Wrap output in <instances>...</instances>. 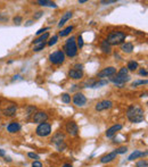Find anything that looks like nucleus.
Returning <instances> with one entry per match:
<instances>
[{
    "label": "nucleus",
    "instance_id": "35",
    "mask_svg": "<svg viewBox=\"0 0 148 167\" xmlns=\"http://www.w3.org/2000/svg\"><path fill=\"white\" fill-rule=\"evenodd\" d=\"M137 167H148V161L145 159H142V160H139L138 163H137V165H136Z\"/></svg>",
    "mask_w": 148,
    "mask_h": 167
},
{
    "label": "nucleus",
    "instance_id": "16",
    "mask_svg": "<svg viewBox=\"0 0 148 167\" xmlns=\"http://www.w3.org/2000/svg\"><path fill=\"white\" fill-rule=\"evenodd\" d=\"M69 76L73 80H81L83 77V70H75L72 68L69 70Z\"/></svg>",
    "mask_w": 148,
    "mask_h": 167
},
{
    "label": "nucleus",
    "instance_id": "49",
    "mask_svg": "<svg viewBox=\"0 0 148 167\" xmlns=\"http://www.w3.org/2000/svg\"><path fill=\"white\" fill-rule=\"evenodd\" d=\"M61 167H73V166H72L71 164H64V165H63Z\"/></svg>",
    "mask_w": 148,
    "mask_h": 167
},
{
    "label": "nucleus",
    "instance_id": "24",
    "mask_svg": "<svg viewBox=\"0 0 148 167\" xmlns=\"http://www.w3.org/2000/svg\"><path fill=\"white\" fill-rule=\"evenodd\" d=\"M108 84V81L107 80H98L94 83V85L91 87V89H96V88H102V87H105Z\"/></svg>",
    "mask_w": 148,
    "mask_h": 167
},
{
    "label": "nucleus",
    "instance_id": "45",
    "mask_svg": "<svg viewBox=\"0 0 148 167\" xmlns=\"http://www.w3.org/2000/svg\"><path fill=\"white\" fill-rule=\"evenodd\" d=\"M6 156V151L4 149H0V157H5Z\"/></svg>",
    "mask_w": 148,
    "mask_h": 167
},
{
    "label": "nucleus",
    "instance_id": "18",
    "mask_svg": "<svg viewBox=\"0 0 148 167\" xmlns=\"http://www.w3.org/2000/svg\"><path fill=\"white\" fill-rule=\"evenodd\" d=\"M72 16H73V13L72 11H66L63 16H61V18L59 19V23H58V27H61L65 25V23L69 21V19H71L72 18Z\"/></svg>",
    "mask_w": 148,
    "mask_h": 167
},
{
    "label": "nucleus",
    "instance_id": "11",
    "mask_svg": "<svg viewBox=\"0 0 148 167\" xmlns=\"http://www.w3.org/2000/svg\"><path fill=\"white\" fill-rule=\"evenodd\" d=\"M73 104L77 106V107H83V106L87 104V98L83 93L78 92L73 96Z\"/></svg>",
    "mask_w": 148,
    "mask_h": 167
},
{
    "label": "nucleus",
    "instance_id": "41",
    "mask_svg": "<svg viewBox=\"0 0 148 167\" xmlns=\"http://www.w3.org/2000/svg\"><path fill=\"white\" fill-rule=\"evenodd\" d=\"M73 70H83V65H82V64H75V65L73 66Z\"/></svg>",
    "mask_w": 148,
    "mask_h": 167
},
{
    "label": "nucleus",
    "instance_id": "43",
    "mask_svg": "<svg viewBox=\"0 0 148 167\" xmlns=\"http://www.w3.org/2000/svg\"><path fill=\"white\" fill-rule=\"evenodd\" d=\"M139 74L141 75V76H147L148 75V73H147V70L146 68H140V70H139Z\"/></svg>",
    "mask_w": 148,
    "mask_h": 167
},
{
    "label": "nucleus",
    "instance_id": "34",
    "mask_svg": "<svg viewBox=\"0 0 148 167\" xmlns=\"http://www.w3.org/2000/svg\"><path fill=\"white\" fill-rule=\"evenodd\" d=\"M114 151H115L117 155H123V153H125V152L128 151V148H127V147H120V148H116Z\"/></svg>",
    "mask_w": 148,
    "mask_h": 167
},
{
    "label": "nucleus",
    "instance_id": "14",
    "mask_svg": "<svg viewBox=\"0 0 148 167\" xmlns=\"http://www.w3.org/2000/svg\"><path fill=\"white\" fill-rule=\"evenodd\" d=\"M117 157V153L113 151V152H109V153H107V155H105L103 156L102 158H100V163L102 164H107V163H111V161H113L114 159H116Z\"/></svg>",
    "mask_w": 148,
    "mask_h": 167
},
{
    "label": "nucleus",
    "instance_id": "44",
    "mask_svg": "<svg viewBox=\"0 0 148 167\" xmlns=\"http://www.w3.org/2000/svg\"><path fill=\"white\" fill-rule=\"evenodd\" d=\"M32 167H42V164H41V161H39V160H34V161L32 163Z\"/></svg>",
    "mask_w": 148,
    "mask_h": 167
},
{
    "label": "nucleus",
    "instance_id": "6",
    "mask_svg": "<svg viewBox=\"0 0 148 167\" xmlns=\"http://www.w3.org/2000/svg\"><path fill=\"white\" fill-rule=\"evenodd\" d=\"M109 81H111L112 83H114L115 85H117L119 88H123V85H124L127 82L130 81V76H129V75L122 76V75L116 74V75H114L112 77H109Z\"/></svg>",
    "mask_w": 148,
    "mask_h": 167
},
{
    "label": "nucleus",
    "instance_id": "17",
    "mask_svg": "<svg viewBox=\"0 0 148 167\" xmlns=\"http://www.w3.org/2000/svg\"><path fill=\"white\" fill-rule=\"evenodd\" d=\"M21 130V124L18 122H10L7 125V131L9 133H16Z\"/></svg>",
    "mask_w": 148,
    "mask_h": 167
},
{
    "label": "nucleus",
    "instance_id": "40",
    "mask_svg": "<svg viewBox=\"0 0 148 167\" xmlns=\"http://www.w3.org/2000/svg\"><path fill=\"white\" fill-rule=\"evenodd\" d=\"M115 2H116V0H103V1H100L102 5H111V4H115Z\"/></svg>",
    "mask_w": 148,
    "mask_h": 167
},
{
    "label": "nucleus",
    "instance_id": "50",
    "mask_svg": "<svg viewBox=\"0 0 148 167\" xmlns=\"http://www.w3.org/2000/svg\"><path fill=\"white\" fill-rule=\"evenodd\" d=\"M87 0H79V4H86Z\"/></svg>",
    "mask_w": 148,
    "mask_h": 167
},
{
    "label": "nucleus",
    "instance_id": "48",
    "mask_svg": "<svg viewBox=\"0 0 148 167\" xmlns=\"http://www.w3.org/2000/svg\"><path fill=\"white\" fill-rule=\"evenodd\" d=\"M16 80H22V77H21L19 75H15L14 79H13V81H16Z\"/></svg>",
    "mask_w": 148,
    "mask_h": 167
},
{
    "label": "nucleus",
    "instance_id": "32",
    "mask_svg": "<svg viewBox=\"0 0 148 167\" xmlns=\"http://www.w3.org/2000/svg\"><path fill=\"white\" fill-rule=\"evenodd\" d=\"M56 146V148L58 151H64V150L66 149V143L64 142V141H61V142H58L57 144H55Z\"/></svg>",
    "mask_w": 148,
    "mask_h": 167
},
{
    "label": "nucleus",
    "instance_id": "3",
    "mask_svg": "<svg viewBox=\"0 0 148 167\" xmlns=\"http://www.w3.org/2000/svg\"><path fill=\"white\" fill-rule=\"evenodd\" d=\"M63 51L65 53V56H67L70 58H73L78 55V47H77V42H75L74 36H71L70 39L66 40Z\"/></svg>",
    "mask_w": 148,
    "mask_h": 167
},
{
    "label": "nucleus",
    "instance_id": "15",
    "mask_svg": "<svg viewBox=\"0 0 148 167\" xmlns=\"http://www.w3.org/2000/svg\"><path fill=\"white\" fill-rule=\"evenodd\" d=\"M146 156H147V151H144V152H142V151H140V150H134L130 156H129L128 160L132 161V160H134V159L141 158V157H146Z\"/></svg>",
    "mask_w": 148,
    "mask_h": 167
},
{
    "label": "nucleus",
    "instance_id": "10",
    "mask_svg": "<svg viewBox=\"0 0 148 167\" xmlns=\"http://www.w3.org/2000/svg\"><path fill=\"white\" fill-rule=\"evenodd\" d=\"M65 130H66L67 134L71 135V136H77L79 134L78 124L75 123V122H73V121H70V122L66 123V125H65Z\"/></svg>",
    "mask_w": 148,
    "mask_h": 167
},
{
    "label": "nucleus",
    "instance_id": "31",
    "mask_svg": "<svg viewBox=\"0 0 148 167\" xmlns=\"http://www.w3.org/2000/svg\"><path fill=\"white\" fill-rule=\"evenodd\" d=\"M75 42H77V47H78V48H80V49H82V48H83L84 42H83V38H82V35H81V34L79 35Z\"/></svg>",
    "mask_w": 148,
    "mask_h": 167
},
{
    "label": "nucleus",
    "instance_id": "27",
    "mask_svg": "<svg viewBox=\"0 0 148 167\" xmlns=\"http://www.w3.org/2000/svg\"><path fill=\"white\" fill-rule=\"evenodd\" d=\"M61 99L64 104H70L71 102V96L69 93H63L61 96Z\"/></svg>",
    "mask_w": 148,
    "mask_h": 167
},
{
    "label": "nucleus",
    "instance_id": "28",
    "mask_svg": "<svg viewBox=\"0 0 148 167\" xmlns=\"http://www.w3.org/2000/svg\"><path fill=\"white\" fill-rule=\"evenodd\" d=\"M46 42H42V43H38L35 44L34 47H33V51H35V53H39V51H41L42 49H44V47H46Z\"/></svg>",
    "mask_w": 148,
    "mask_h": 167
},
{
    "label": "nucleus",
    "instance_id": "21",
    "mask_svg": "<svg viewBox=\"0 0 148 167\" xmlns=\"http://www.w3.org/2000/svg\"><path fill=\"white\" fill-rule=\"evenodd\" d=\"M100 49H102V51H103L104 53H112V48H111L109 43H108L106 40H103V41L100 42Z\"/></svg>",
    "mask_w": 148,
    "mask_h": 167
},
{
    "label": "nucleus",
    "instance_id": "37",
    "mask_svg": "<svg viewBox=\"0 0 148 167\" xmlns=\"http://www.w3.org/2000/svg\"><path fill=\"white\" fill-rule=\"evenodd\" d=\"M128 73H129V70H127V67H122L121 70H119V72H117V74H119V75H122V76H125V75H129Z\"/></svg>",
    "mask_w": 148,
    "mask_h": 167
},
{
    "label": "nucleus",
    "instance_id": "23",
    "mask_svg": "<svg viewBox=\"0 0 148 167\" xmlns=\"http://www.w3.org/2000/svg\"><path fill=\"white\" fill-rule=\"evenodd\" d=\"M36 4L40 5V6H44V7H54V8L57 7L56 2L49 1V0H39V1H36Z\"/></svg>",
    "mask_w": 148,
    "mask_h": 167
},
{
    "label": "nucleus",
    "instance_id": "20",
    "mask_svg": "<svg viewBox=\"0 0 148 167\" xmlns=\"http://www.w3.org/2000/svg\"><path fill=\"white\" fill-rule=\"evenodd\" d=\"M64 138H65V135L63 134L61 132H57L56 134H54L51 138V143L54 144H57L58 142H61V141H64Z\"/></svg>",
    "mask_w": 148,
    "mask_h": 167
},
{
    "label": "nucleus",
    "instance_id": "39",
    "mask_svg": "<svg viewBox=\"0 0 148 167\" xmlns=\"http://www.w3.org/2000/svg\"><path fill=\"white\" fill-rule=\"evenodd\" d=\"M49 28H50V27H44V28H40V30H38V31L35 32V34H36V35H38V36H39V35L44 34V33H46V31H48Z\"/></svg>",
    "mask_w": 148,
    "mask_h": 167
},
{
    "label": "nucleus",
    "instance_id": "33",
    "mask_svg": "<svg viewBox=\"0 0 148 167\" xmlns=\"http://www.w3.org/2000/svg\"><path fill=\"white\" fill-rule=\"evenodd\" d=\"M57 41H58V35H54L51 39L48 41V43H47V45H49V47H51V45H54V44L57 43Z\"/></svg>",
    "mask_w": 148,
    "mask_h": 167
},
{
    "label": "nucleus",
    "instance_id": "38",
    "mask_svg": "<svg viewBox=\"0 0 148 167\" xmlns=\"http://www.w3.org/2000/svg\"><path fill=\"white\" fill-rule=\"evenodd\" d=\"M27 156H29L30 158L34 159V160H39V159H40V156H39L38 153H35V152H29Z\"/></svg>",
    "mask_w": 148,
    "mask_h": 167
},
{
    "label": "nucleus",
    "instance_id": "9",
    "mask_svg": "<svg viewBox=\"0 0 148 167\" xmlns=\"http://www.w3.org/2000/svg\"><path fill=\"white\" fill-rule=\"evenodd\" d=\"M47 119H48V114L46 112L39 110L32 115V122L35 124H41L44 122H47Z\"/></svg>",
    "mask_w": 148,
    "mask_h": 167
},
{
    "label": "nucleus",
    "instance_id": "19",
    "mask_svg": "<svg viewBox=\"0 0 148 167\" xmlns=\"http://www.w3.org/2000/svg\"><path fill=\"white\" fill-rule=\"evenodd\" d=\"M121 50L125 53H131L133 51V44L131 42H123L121 44Z\"/></svg>",
    "mask_w": 148,
    "mask_h": 167
},
{
    "label": "nucleus",
    "instance_id": "13",
    "mask_svg": "<svg viewBox=\"0 0 148 167\" xmlns=\"http://www.w3.org/2000/svg\"><path fill=\"white\" fill-rule=\"evenodd\" d=\"M121 130H122V125H121V124H115L113 126H111L109 129H107V131H106V136L111 139V138H113L114 135L119 132V131H121Z\"/></svg>",
    "mask_w": 148,
    "mask_h": 167
},
{
    "label": "nucleus",
    "instance_id": "8",
    "mask_svg": "<svg viewBox=\"0 0 148 167\" xmlns=\"http://www.w3.org/2000/svg\"><path fill=\"white\" fill-rule=\"evenodd\" d=\"M1 112H2V114L5 115V116H7V117L15 116V115H16V112H17V104L10 101L7 107L1 108Z\"/></svg>",
    "mask_w": 148,
    "mask_h": 167
},
{
    "label": "nucleus",
    "instance_id": "4",
    "mask_svg": "<svg viewBox=\"0 0 148 167\" xmlns=\"http://www.w3.org/2000/svg\"><path fill=\"white\" fill-rule=\"evenodd\" d=\"M51 133V125L48 122H44V123L39 124L36 130H35V134L40 138H46L48 135H50Z\"/></svg>",
    "mask_w": 148,
    "mask_h": 167
},
{
    "label": "nucleus",
    "instance_id": "7",
    "mask_svg": "<svg viewBox=\"0 0 148 167\" xmlns=\"http://www.w3.org/2000/svg\"><path fill=\"white\" fill-rule=\"evenodd\" d=\"M116 74V68L114 66H108V67H105L100 70L97 75L98 80H104L105 77H112Z\"/></svg>",
    "mask_w": 148,
    "mask_h": 167
},
{
    "label": "nucleus",
    "instance_id": "26",
    "mask_svg": "<svg viewBox=\"0 0 148 167\" xmlns=\"http://www.w3.org/2000/svg\"><path fill=\"white\" fill-rule=\"evenodd\" d=\"M73 28H74V27L72 26V25H71V26L65 27L64 30H61V32H59V36H61V38H63V36H67V35L73 31Z\"/></svg>",
    "mask_w": 148,
    "mask_h": 167
},
{
    "label": "nucleus",
    "instance_id": "42",
    "mask_svg": "<svg viewBox=\"0 0 148 167\" xmlns=\"http://www.w3.org/2000/svg\"><path fill=\"white\" fill-rule=\"evenodd\" d=\"M42 15H44V11H38V13H35L33 15V19H39Z\"/></svg>",
    "mask_w": 148,
    "mask_h": 167
},
{
    "label": "nucleus",
    "instance_id": "29",
    "mask_svg": "<svg viewBox=\"0 0 148 167\" xmlns=\"http://www.w3.org/2000/svg\"><path fill=\"white\" fill-rule=\"evenodd\" d=\"M35 112H36V107L35 106H27L26 107V114H27V116L33 115Z\"/></svg>",
    "mask_w": 148,
    "mask_h": 167
},
{
    "label": "nucleus",
    "instance_id": "22",
    "mask_svg": "<svg viewBox=\"0 0 148 167\" xmlns=\"http://www.w3.org/2000/svg\"><path fill=\"white\" fill-rule=\"evenodd\" d=\"M48 39H49V33H48V32H46V33H44V34L39 35L35 40H33V43L34 44L42 43V42H46Z\"/></svg>",
    "mask_w": 148,
    "mask_h": 167
},
{
    "label": "nucleus",
    "instance_id": "30",
    "mask_svg": "<svg viewBox=\"0 0 148 167\" xmlns=\"http://www.w3.org/2000/svg\"><path fill=\"white\" fill-rule=\"evenodd\" d=\"M146 84H147V80H138V81H134L132 83V87L136 88L138 85H146Z\"/></svg>",
    "mask_w": 148,
    "mask_h": 167
},
{
    "label": "nucleus",
    "instance_id": "2",
    "mask_svg": "<svg viewBox=\"0 0 148 167\" xmlns=\"http://www.w3.org/2000/svg\"><path fill=\"white\" fill-rule=\"evenodd\" d=\"M125 38H127V34L123 31H113L108 34L106 41L109 43V45H117V44H122Z\"/></svg>",
    "mask_w": 148,
    "mask_h": 167
},
{
    "label": "nucleus",
    "instance_id": "1",
    "mask_svg": "<svg viewBox=\"0 0 148 167\" xmlns=\"http://www.w3.org/2000/svg\"><path fill=\"white\" fill-rule=\"evenodd\" d=\"M127 117L131 123H141L145 119V112L138 105H130L127 110Z\"/></svg>",
    "mask_w": 148,
    "mask_h": 167
},
{
    "label": "nucleus",
    "instance_id": "5",
    "mask_svg": "<svg viewBox=\"0 0 148 167\" xmlns=\"http://www.w3.org/2000/svg\"><path fill=\"white\" fill-rule=\"evenodd\" d=\"M49 60L54 65H61L65 62V53L63 50L58 49V50H56V51H54L49 55Z\"/></svg>",
    "mask_w": 148,
    "mask_h": 167
},
{
    "label": "nucleus",
    "instance_id": "47",
    "mask_svg": "<svg viewBox=\"0 0 148 167\" xmlns=\"http://www.w3.org/2000/svg\"><path fill=\"white\" fill-rule=\"evenodd\" d=\"M7 19H8V17H5V16H1V15H0V21H1V22H6Z\"/></svg>",
    "mask_w": 148,
    "mask_h": 167
},
{
    "label": "nucleus",
    "instance_id": "25",
    "mask_svg": "<svg viewBox=\"0 0 148 167\" xmlns=\"http://www.w3.org/2000/svg\"><path fill=\"white\" fill-rule=\"evenodd\" d=\"M138 67H139V65L136 60H130L127 65V70H136Z\"/></svg>",
    "mask_w": 148,
    "mask_h": 167
},
{
    "label": "nucleus",
    "instance_id": "36",
    "mask_svg": "<svg viewBox=\"0 0 148 167\" xmlns=\"http://www.w3.org/2000/svg\"><path fill=\"white\" fill-rule=\"evenodd\" d=\"M22 21H23L22 16H15V17L13 18V22H14L15 25H19V24L22 23Z\"/></svg>",
    "mask_w": 148,
    "mask_h": 167
},
{
    "label": "nucleus",
    "instance_id": "12",
    "mask_svg": "<svg viewBox=\"0 0 148 167\" xmlns=\"http://www.w3.org/2000/svg\"><path fill=\"white\" fill-rule=\"evenodd\" d=\"M113 107V102L111 100H102L99 102H97L95 106V109L97 112H104L107 109H111Z\"/></svg>",
    "mask_w": 148,
    "mask_h": 167
},
{
    "label": "nucleus",
    "instance_id": "46",
    "mask_svg": "<svg viewBox=\"0 0 148 167\" xmlns=\"http://www.w3.org/2000/svg\"><path fill=\"white\" fill-rule=\"evenodd\" d=\"M32 24H33V21H32V19H31V21H27L25 24V26H31Z\"/></svg>",
    "mask_w": 148,
    "mask_h": 167
}]
</instances>
